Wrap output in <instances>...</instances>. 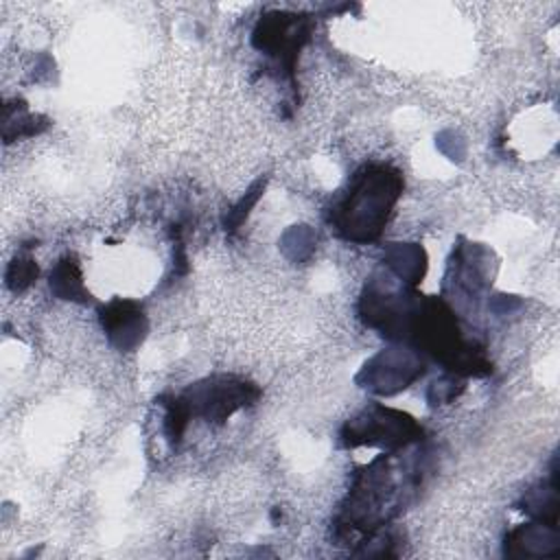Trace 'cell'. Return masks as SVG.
I'll use <instances>...</instances> for the list:
<instances>
[{"instance_id": "6da1fadb", "label": "cell", "mask_w": 560, "mask_h": 560, "mask_svg": "<svg viewBox=\"0 0 560 560\" xmlns=\"http://www.w3.org/2000/svg\"><path fill=\"white\" fill-rule=\"evenodd\" d=\"M400 192V171L387 164H368L352 175L346 192L332 206L330 225L350 243H372L381 236Z\"/></svg>"}, {"instance_id": "7a4b0ae2", "label": "cell", "mask_w": 560, "mask_h": 560, "mask_svg": "<svg viewBox=\"0 0 560 560\" xmlns=\"http://www.w3.org/2000/svg\"><path fill=\"white\" fill-rule=\"evenodd\" d=\"M396 472L398 468L394 455H381L370 466H365L348 492V499L337 518V527L346 534H372L376 527H381L398 510L402 492L418 483L416 477L398 481Z\"/></svg>"}, {"instance_id": "3957f363", "label": "cell", "mask_w": 560, "mask_h": 560, "mask_svg": "<svg viewBox=\"0 0 560 560\" xmlns=\"http://www.w3.org/2000/svg\"><path fill=\"white\" fill-rule=\"evenodd\" d=\"M422 295L413 289L396 287L387 273L372 276L361 293L359 313L365 326L378 330L387 339L407 341L413 315Z\"/></svg>"}, {"instance_id": "277c9868", "label": "cell", "mask_w": 560, "mask_h": 560, "mask_svg": "<svg viewBox=\"0 0 560 560\" xmlns=\"http://www.w3.org/2000/svg\"><path fill=\"white\" fill-rule=\"evenodd\" d=\"M313 33V20L306 13H291V11H269L265 13L254 33L252 44L256 50L265 52L276 61V66L284 72V77L293 83L295 61L300 50L306 46Z\"/></svg>"}, {"instance_id": "5b68a950", "label": "cell", "mask_w": 560, "mask_h": 560, "mask_svg": "<svg viewBox=\"0 0 560 560\" xmlns=\"http://www.w3.org/2000/svg\"><path fill=\"white\" fill-rule=\"evenodd\" d=\"M422 440V429L402 411L372 405L357 418L348 420L341 429L343 446H383L387 451L405 448Z\"/></svg>"}, {"instance_id": "8992f818", "label": "cell", "mask_w": 560, "mask_h": 560, "mask_svg": "<svg viewBox=\"0 0 560 560\" xmlns=\"http://www.w3.org/2000/svg\"><path fill=\"white\" fill-rule=\"evenodd\" d=\"M260 389L238 376H212L188 387L179 398L188 416L203 418L206 422H225L234 411L252 405Z\"/></svg>"}, {"instance_id": "52a82bcc", "label": "cell", "mask_w": 560, "mask_h": 560, "mask_svg": "<svg viewBox=\"0 0 560 560\" xmlns=\"http://www.w3.org/2000/svg\"><path fill=\"white\" fill-rule=\"evenodd\" d=\"M101 326L107 335V339L118 348V350H136L144 335H147V317L140 304L131 300H112L98 311Z\"/></svg>"}, {"instance_id": "ba28073f", "label": "cell", "mask_w": 560, "mask_h": 560, "mask_svg": "<svg viewBox=\"0 0 560 560\" xmlns=\"http://www.w3.org/2000/svg\"><path fill=\"white\" fill-rule=\"evenodd\" d=\"M50 289L61 298V300H85L90 298L85 293L83 280H81V269L74 256H66L59 260V265L50 273Z\"/></svg>"}, {"instance_id": "9c48e42d", "label": "cell", "mask_w": 560, "mask_h": 560, "mask_svg": "<svg viewBox=\"0 0 560 560\" xmlns=\"http://www.w3.org/2000/svg\"><path fill=\"white\" fill-rule=\"evenodd\" d=\"M523 510L536 518H545L556 525L558 518V497H556V472L551 475L549 483H542V490H532L523 499Z\"/></svg>"}, {"instance_id": "30bf717a", "label": "cell", "mask_w": 560, "mask_h": 560, "mask_svg": "<svg viewBox=\"0 0 560 560\" xmlns=\"http://www.w3.org/2000/svg\"><path fill=\"white\" fill-rule=\"evenodd\" d=\"M37 278V265L33 258L24 256V258H15L11 262V267L7 269V284L13 291H22L28 284H33V280Z\"/></svg>"}, {"instance_id": "8fae6325", "label": "cell", "mask_w": 560, "mask_h": 560, "mask_svg": "<svg viewBox=\"0 0 560 560\" xmlns=\"http://www.w3.org/2000/svg\"><path fill=\"white\" fill-rule=\"evenodd\" d=\"M262 186H265V184H256V186L241 199V203L230 212V217L225 219V225H230V230H236V228L243 223V217H247V212H249L247 208L256 203V199H258Z\"/></svg>"}]
</instances>
